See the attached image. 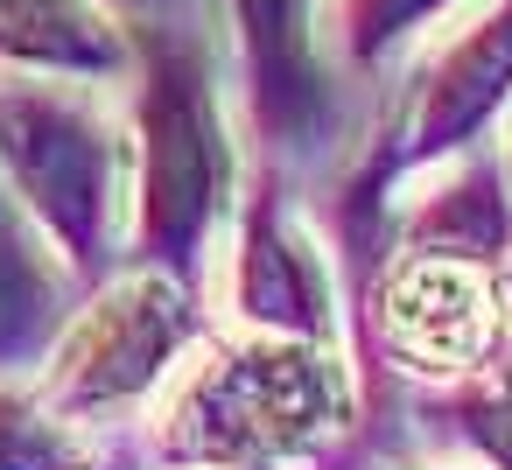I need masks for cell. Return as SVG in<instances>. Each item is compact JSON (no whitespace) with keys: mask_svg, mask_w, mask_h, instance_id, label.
<instances>
[{"mask_svg":"<svg viewBox=\"0 0 512 470\" xmlns=\"http://www.w3.org/2000/svg\"><path fill=\"white\" fill-rule=\"evenodd\" d=\"M71 323V267L50 260V232L22 211L0 176V372H22L57 351Z\"/></svg>","mask_w":512,"mask_h":470,"instance_id":"cell-9","label":"cell"},{"mask_svg":"<svg viewBox=\"0 0 512 470\" xmlns=\"http://www.w3.org/2000/svg\"><path fill=\"white\" fill-rule=\"evenodd\" d=\"M0 57L43 78H113L134 64L127 29L99 0H0Z\"/></svg>","mask_w":512,"mask_h":470,"instance_id":"cell-11","label":"cell"},{"mask_svg":"<svg viewBox=\"0 0 512 470\" xmlns=\"http://www.w3.org/2000/svg\"><path fill=\"white\" fill-rule=\"evenodd\" d=\"M232 316L274 337H316L337 344V309H330V267L316 253V239L295 225V211L281 204L274 176L253 190L239 239H232Z\"/></svg>","mask_w":512,"mask_h":470,"instance_id":"cell-8","label":"cell"},{"mask_svg":"<svg viewBox=\"0 0 512 470\" xmlns=\"http://www.w3.org/2000/svg\"><path fill=\"white\" fill-rule=\"evenodd\" d=\"M512 99V0H484L470 15V29H456L421 85L407 92L400 106V127H393V148L379 141L372 162L358 169V183L344 190L337 204V232L351 253L379 260L386 253V183L407 176V169H428V162H456L477 148V134L498 120V106Z\"/></svg>","mask_w":512,"mask_h":470,"instance_id":"cell-4","label":"cell"},{"mask_svg":"<svg viewBox=\"0 0 512 470\" xmlns=\"http://www.w3.org/2000/svg\"><path fill=\"white\" fill-rule=\"evenodd\" d=\"M400 246L414 253H449V260H477V267H505L512 260V190H505V169L491 155H463L400 225H393Z\"/></svg>","mask_w":512,"mask_h":470,"instance_id":"cell-10","label":"cell"},{"mask_svg":"<svg viewBox=\"0 0 512 470\" xmlns=\"http://www.w3.org/2000/svg\"><path fill=\"white\" fill-rule=\"evenodd\" d=\"M456 0H330V22H337V50L351 64H379L393 43H407L421 22H435Z\"/></svg>","mask_w":512,"mask_h":470,"instance_id":"cell-14","label":"cell"},{"mask_svg":"<svg viewBox=\"0 0 512 470\" xmlns=\"http://www.w3.org/2000/svg\"><path fill=\"white\" fill-rule=\"evenodd\" d=\"M197 337V288L162 274V267H127L120 281H106L57 337V351L43 358V400L64 421L85 414H113L141 393L162 386V372L176 365V351Z\"/></svg>","mask_w":512,"mask_h":470,"instance_id":"cell-5","label":"cell"},{"mask_svg":"<svg viewBox=\"0 0 512 470\" xmlns=\"http://www.w3.org/2000/svg\"><path fill=\"white\" fill-rule=\"evenodd\" d=\"M351 428V372L316 337L253 330L218 344L169 407L162 456L183 470H281Z\"/></svg>","mask_w":512,"mask_h":470,"instance_id":"cell-1","label":"cell"},{"mask_svg":"<svg viewBox=\"0 0 512 470\" xmlns=\"http://www.w3.org/2000/svg\"><path fill=\"white\" fill-rule=\"evenodd\" d=\"M232 36H239V71L253 120L267 148L309 155L330 134V78L316 50V0H225Z\"/></svg>","mask_w":512,"mask_h":470,"instance_id":"cell-7","label":"cell"},{"mask_svg":"<svg viewBox=\"0 0 512 470\" xmlns=\"http://www.w3.org/2000/svg\"><path fill=\"white\" fill-rule=\"evenodd\" d=\"M141 64V99H134V134H141V190H134V253L176 281L197 288L204 246L232 204V141L211 85V50L190 29H141L134 36Z\"/></svg>","mask_w":512,"mask_h":470,"instance_id":"cell-2","label":"cell"},{"mask_svg":"<svg viewBox=\"0 0 512 470\" xmlns=\"http://www.w3.org/2000/svg\"><path fill=\"white\" fill-rule=\"evenodd\" d=\"M71 428L78 421L50 414V400L0 386V470H92V456Z\"/></svg>","mask_w":512,"mask_h":470,"instance_id":"cell-12","label":"cell"},{"mask_svg":"<svg viewBox=\"0 0 512 470\" xmlns=\"http://www.w3.org/2000/svg\"><path fill=\"white\" fill-rule=\"evenodd\" d=\"M120 169L127 148L113 120L71 85H15L0 92V176L22 211L50 232L78 281H106L120 239Z\"/></svg>","mask_w":512,"mask_h":470,"instance_id":"cell-3","label":"cell"},{"mask_svg":"<svg viewBox=\"0 0 512 470\" xmlns=\"http://www.w3.org/2000/svg\"><path fill=\"white\" fill-rule=\"evenodd\" d=\"M505 281L477 260L400 253L372 274V330L379 344L428 379H470L505 351Z\"/></svg>","mask_w":512,"mask_h":470,"instance_id":"cell-6","label":"cell"},{"mask_svg":"<svg viewBox=\"0 0 512 470\" xmlns=\"http://www.w3.org/2000/svg\"><path fill=\"white\" fill-rule=\"evenodd\" d=\"M435 414H449V428L491 470H512V351H498L491 365H477L470 379H456V393Z\"/></svg>","mask_w":512,"mask_h":470,"instance_id":"cell-13","label":"cell"}]
</instances>
